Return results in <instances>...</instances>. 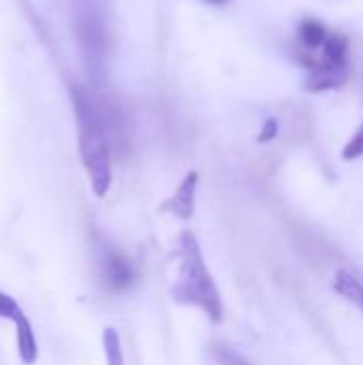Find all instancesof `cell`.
Wrapping results in <instances>:
<instances>
[{
  "label": "cell",
  "instance_id": "1",
  "mask_svg": "<svg viewBox=\"0 0 363 365\" xmlns=\"http://www.w3.org/2000/svg\"><path fill=\"white\" fill-rule=\"evenodd\" d=\"M71 101L77 122V143H79L81 165L86 169L94 197L103 199L109 192L113 180V171H111L113 139L107 120L103 115L101 98L88 92L86 88L73 86Z\"/></svg>",
  "mask_w": 363,
  "mask_h": 365
},
{
  "label": "cell",
  "instance_id": "2",
  "mask_svg": "<svg viewBox=\"0 0 363 365\" xmlns=\"http://www.w3.org/2000/svg\"><path fill=\"white\" fill-rule=\"evenodd\" d=\"M173 257L178 261V276L169 291L171 299L180 306L201 310L214 325H220L225 319L223 297L205 265L201 244L190 229L178 235Z\"/></svg>",
  "mask_w": 363,
  "mask_h": 365
},
{
  "label": "cell",
  "instance_id": "3",
  "mask_svg": "<svg viewBox=\"0 0 363 365\" xmlns=\"http://www.w3.org/2000/svg\"><path fill=\"white\" fill-rule=\"evenodd\" d=\"M73 30L75 41L81 51L88 77L94 86H101L107 71V24L101 6L94 0H77L73 9Z\"/></svg>",
  "mask_w": 363,
  "mask_h": 365
},
{
  "label": "cell",
  "instance_id": "4",
  "mask_svg": "<svg viewBox=\"0 0 363 365\" xmlns=\"http://www.w3.org/2000/svg\"><path fill=\"white\" fill-rule=\"evenodd\" d=\"M98 274L103 287L113 295L126 293L139 282V269L135 267V263L109 244L101 246Z\"/></svg>",
  "mask_w": 363,
  "mask_h": 365
},
{
  "label": "cell",
  "instance_id": "5",
  "mask_svg": "<svg viewBox=\"0 0 363 365\" xmlns=\"http://www.w3.org/2000/svg\"><path fill=\"white\" fill-rule=\"evenodd\" d=\"M0 319L13 321L15 325V336H17V353L24 365H34L39 359V344H36V336L32 329V323L28 319V314L19 308V304L0 291Z\"/></svg>",
  "mask_w": 363,
  "mask_h": 365
},
{
  "label": "cell",
  "instance_id": "6",
  "mask_svg": "<svg viewBox=\"0 0 363 365\" xmlns=\"http://www.w3.org/2000/svg\"><path fill=\"white\" fill-rule=\"evenodd\" d=\"M197 184H199V173L190 171L178 186V190L160 205V212L173 214L180 220H190L195 216V199H197Z\"/></svg>",
  "mask_w": 363,
  "mask_h": 365
},
{
  "label": "cell",
  "instance_id": "7",
  "mask_svg": "<svg viewBox=\"0 0 363 365\" xmlns=\"http://www.w3.org/2000/svg\"><path fill=\"white\" fill-rule=\"evenodd\" d=\"M349 77V68H340V66H332L325 64L319 58V64L310 71L308 79H306V90L308 92H325V90H334L340 88Z\"/></svg>",
  "mask_w": 363,
  "mask_h": 365
},
{
  "label": "cell",
  "instance_id": "8",
  "mask_svg": "<svg viewBox=\"0 0 363 365\" xmlns=\"http://www.w3.org/2000/svg\"><path fill=\"white\" fill-rule=\"evenodd\" d=\"M334 291L363 312V282L357 276L347 269H338L334 278Z\"/></svg>",
  "mask_w": 363,
  "mask_h": 365
},
{
  "label": "cell",
  "instance_id": "9",
  "mask_svg": "<svg viewBox=\"0 0 363 365\" xmlns=\"http://www.w3.org/2000/svg\"><path fill=\"white\" fill-rule=\"evenodd\" d=\"M321 60L332 66L349 68V36L340 34V32H329V36L323 45Z\"/></svg>",
  "mask_w": 363,
  "mask_h": 365
},
{
  "label": "cell",
  "instance_id": "10",
  "mask_svg": "<svg viewBox=\"0 0 363 365\" xmlns=\"http://www.w3.org/2000/svg\"><path fill=\"white\" fill-rule=\"evenodd\" d=\"M297 36H300V43L304 49L315 51V49H323L329 32L323 26V21H319L315 17H306V19H302L300 28H297Z\"/></svg>",
  "mask_w": 363,
  "mask_h": 365
},
{
  "label": "cell",
  "instance_id": "11",
  "mask_svg": "<svg viewBox=\"0 0 363 365\" xmlns=\"http://www.w3.org/2000/svg\"><path fill=\"white\" fill-rule=\"evenodd\" d=\"M103 349H105L107 365H124L122 342H120V336H118V331L113 327H107L103 331Z\"/></svg>",
  "mask_w": 363,
  "mask_h": 365
},
{
  "label": "cell",
  "instance_id": "12",
  "mask_svg": "<svg viewBox=\"0 0 363 365\" xmlns=\"http://www.w3.org/2000/svg\"><path fill=\"white\" fill-rule=\"evenodd\" d=\"M212 357L216 359L218 365H250L246 359H242L235 351H231L229 346H223V344L212 346Z\"/></svg>",
  "mask_w": 363,
  "mask_h": 365
},
{
  "label": "cell",
  "instance_id": "13",
  "mask_svg": "<svg viewBox=\"0 0 363 365\" xmlns=\"http://www.w3.org/2000/svg\"><path fill=\"white\" fill-rule=\"evenodd\" d=\"M363 156V122L362 126L357 128V133L351 137V141L344 145V150H342V158L347 160V163H353V160H357V158H362Z\"/></svg>",
  "mask_w": 363,
  "mask_h": 365
},
{
  "label": "cell",
  "instance_id": "14",
  "mask_svg": "<svg viewBox=\"0 0 363 365\" xmlns=\"http://www.w3.org/2000/svg\"><path fill=\"white\" fill-rule=\"evenodd\" d=\"M278 130H280L278 120L276 118H267L263 128H261V133H259V137H257V141L259 143H270V141H274L278 137Z\"/></svg>",
  "mask_w": 363,
  "mask_h": 365
},
{
  "label": "cell",
  "instance_id": "15",
  "mask_svg": "<svg viewBox=\"0 0 363 365\" xmlns=\"http://www.w3.org/2000/svg\"><path fill=\"white\" fill-rule=\"evenodd\" d=\"M212 2H223V0H212Z\"/></svg>",
  "mask_w": 363,
  "mask_h": 365
}]
</instances>
